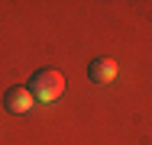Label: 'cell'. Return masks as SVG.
I'll return each instance as SVG.
<instances>
[{
	"label": "cell",
	"mask_w": 152,
	"mask_h": 145,
	"mask_svg": "<svg viewBox=\"0 0 152 145\" xmlns=\"http://www.w3.org/2000/svg\"><path fill=\"white\" fill-rule=\"evenodd\" d=\"M29 94L39 100V103H52V100H58L61 94H65V74L55 71V68H42V71H36L29 81Z\"/></svg>",
	"instance_id": "1"
},
{
	"label": "cell",
	"mask_w": 152,
	"mask_h": 145,
	"mask_svg": "<svg viewBox=\"0 0 152 145\" xmlns=\"http://www.w3.org/2000/svg\"><path fill=\"white\" fill-rule=\"evenodd\" d=\"M36 107V97L29 94V87H10L7 90V110L10 113H29Z\"/></svg>",
	"instance_id": "2"
},
{
	"label": "cell",
	"mask_w": 152,
	"mask_h": 145,
	"mask_svg": "<svg viewBox=\"0 0 152 145\" xmlns=\"http://www.w3.org/2000/svg\"><path fill=\"white\" fill-rule=\"evenodd\" d=\"M88 74H91L94 84H110V81L117 78V61H113V58H94L91 68H88Z\"/></svg>",
	"instance_id": "3"
}]
</instances>
